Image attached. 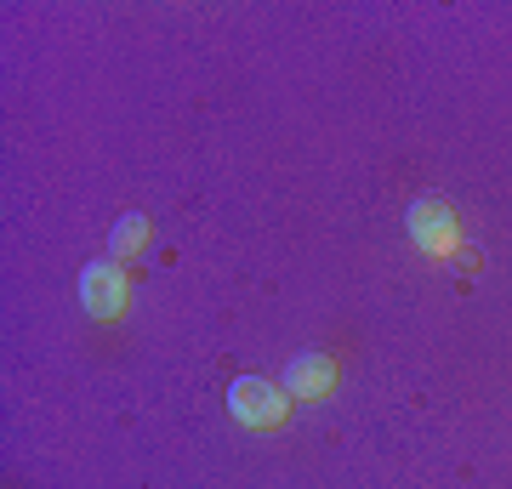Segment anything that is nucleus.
I'll list each match as a JSON object with an SVG mask.
<instances>
[{
  "label": "nucleus",
  "mask_w": 512,
  "mask_h": 489,
  "mask_svg": "<svg viewBox=\"0 0 512 489\" xmlns=\"http://www.w3.org/2000/svg\"><path fill=\"white\" fill-rule=\"evenodd\" d=\"M404 228H410V239H416L421 256H456L461 251V217L450 200H416L410 211H404Z\"/></svg>",
  "instance_id": "obj_2"
},
{
  "label": "nucleus",
  "mask_w": 512,
  "mask_h": 489,
  "mask_svg": "<svg viewBox=\"0 0 512 489\" xmlns=\"http://www.w3.org/2000/svg\"><path fill=\"white\" fill-rule=\"evenodd\" d=\"M80 308H86V319H97V325H114L120 313H126V268L120 262H86L80 268Z\"/></svg>",
  "instance_id": "obj_3"
},
{
  "label": "nucleus",
  "mask_w": 512,
  "mask_h": 489,
  "mask_svg": "<svg viewBox=\"0 0 512 489\" xmlns=\"http://www.w3.org/2000/svg\"><path fill=\"white\" fill-rule=\"evenodd\" d=\"M285 393L291 399H330L336 393V359L330 353H302V359H291V370H285Z\"/></svg>",
  "instance_id": "obj_4"
},
{
  "label": "nucleus",
  "mask_w": 512,
  "mask_h": 489,
  "mask_svg": "<svg viewBox=\"0 0 512 489\" xmlns=\"http://www.w3.org/2000/svg\"><path fill=\"white\" fill-rule=\"evenodd\" d=\"M148 251H154V222H148L143 211L120 217V228H114V239H109V256L114 262H148Z\"/></svg>",
  "instance_id": "obj_5"
},
{
  "label": "nucleus",
  "mask_w": 512,
  "mask_h": 489,
  "mask_svg": "<svg viewBox=\"0 0 512 489\" xmlns=\"http://www.w3.org/2000/svg\"><path fill=\"white\" fill-rule=\"evenodd\" d=\"M228 410H234L239 427L274 433V427H285V416H291V399H285V387H274V381L239 376L234 387H228Z\"/></svg>",
  "instance_id": "obj_1"
}]
</instances>
